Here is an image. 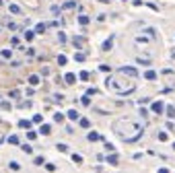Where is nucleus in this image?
I'll use <instances>...</instances> for the list:
<instances>
[{"instance_id":"f257e3e1","label":"nucleus","mask_w":175,"mask_h":173,"mask_svg":"<svg viewBox=\"0 0 175 173\" xmlns=\"http://www.w3.org/2000/svg\"><path fill=\"white\" fill-rule=\"evenodd\" d=\"M113 134H117L126 142H138L144 134V126L134 120H121V122L113 124Z\"/></svg>"},{"instance_id":"f03ea898","label":"nucleus","mask_w":175,"mask_h":173,"mask_svg":"<svg viewBox=\"0 0 175 173\" xmlns=\"http://www.w3.org/2000/svg\"><path fill=\"white\" fill-rule=\"evenodd\" d=\"M107 87L115 91V93H120V95H130V93H134L136 91V78L132 76H126V74H113L107 78Z\"/></svg>"},{"instance_id":"7ed1b4c3","label":"nucleus","mask_w":175,"mask_h":173,"mask_svg":"<svg viewBox=\"0 0 175 173\" xmlns=\"http://www.w3.org/2000/svg\"><path fill=\"white\" fill-rule=\"evenodd\" d=\"M117 72H121V74H126V76H132V78H136V76H138L136 68H132V66H121Z\"/></svg>"},{"instance_id":"20e7f679","label":"nucleus","mask_w":175,"mask_h":173,"mask_svg":"<svg viewBox=\"0 0 175 173\" xmlns=\"http://www.w3.org/2000/svg\"><path fill=\"white\" fill-rule=\"evenodd\" d=\"M165 107H167V105L163 103V101H153V103H150V109L155 111V113H163Z\"/></svg>"},{"instance_id":"39448f33","label":"nucleus","mask_w":175,"mask_h":173,"mask_svg":"<svg viewBox=\"0 0 175 173\" xmlns=\"http://www.w3.org/2000/svg\"><path fill=\"white\" fill-rule=\"evenodd\" d=\"M64 81H66V85H74L76 83V74L74 72H66L64 74Z\"/></svg>"},{"instance_id":"423d86ee","label":"nucleus","mask_w":175,"mask_h":173,"mask_svg":"<svg viewBox=\"0 0 175 173\" xmlns=\"http://www.w3.org/2000/svg\"><path fill=\"white\" fill-rule=\"evenodd\" d=\"M19 128H23V130H31V122L29 120H19Z\"/></svg>"},{"instance_id":"0eeeda50","label":"nucleus","mask_w":175,"mask_h":173,"mask_svg":"<svg viewBox=\"0 0 175 173\" xmlns=\"http://www.w3.org/2000/svg\"><path fill=\"white\" fill-rule=\"evenodd\" d=\"M144 78H146V81H155L157 72H155V70H146V72H144Z\"/></svg>"},{"instance_id":"6e6552de","label":"nucleus","mask_w":175,"mask_h":173,"mask_svg":"<svg viewBox=\"0 0 175 173\" xmlns=\"http://www.w3.org/2000/svg\"><path fill=\"white\" fill-rule=\"evenodd\" d=\"M68 120H81L78 111H76V109H70V111H68Z\"/></svg>"},{"instance_id":"1a4fd4ad","label":"nucleus","mask_w":175,"mask_h":173,"mask_svg":"<svg viewBox=\"0 0 175 173\" xmlns=\"http://www.w3.org/2000/svg\"><path fill=\"white\" fill-rule=\"evenodd\" d=\"M87 140H91V142H95V140H101V136H99V134H97V132H89Z\"/></svg>"},{"instance_id":"9d476101","label":"nucleus","mask_w":175,"mask_h":173,"mask_svg":"<svg viewBox=\"0 0 175 173\" xmlns=\"http://www.w3.org/2000/svg\"><path fill=\"white\" fill-rule=\"evenodd\" d=\"M105 159H107V163H111V165H117V155H115V152H111L109 157H105Z\"/></svg>"},{"instance_id":"9b49d317","label":"nucleus","mask_w":175,"mask_h":173,"mask_svg":"<svg viewBox=\"0 0 175 173\" xmlns=\"http://www.w3.org/2000/svg\"><path fill=\"white\" fill-rule=\"evenodd\" d=\"M39 81H41V78L37 74H31V76H29V85H33V87H35V85H39Z\"/></svg>"},{"instance_id":"f8f14e48","label":"nucleus","mask_w":175,"mask_h":173,"mask_svg":"<svg viewBox=\"0 0 175 173\" xmlns=\"http://www.w3.org/2000/svg\"><path fill=\"white\" fill-rule=\"evenodd\" d=\"M6 142H10V144H14V146H17V144L21 142V140H19V136H14V134H10V136L6 138Z\"/></svg>"},{"instance_id":"ddd939ff","label":"nucleus","mask_w":175,"mask_h":173,"mask_svg":"<svg viewBox=\"0 0 175 173\" xmlns=\"http://www.w3.org/2000/svg\"><path fill=\"white\" fill-rule=\"evenodd\" d=\"M78 78H81V81H89V78H91V72L82 70V72H78Z\"/></svg>"},{"instance_id":"4468645a","label":"nucleus","mask_w":175,"mask_h":173,"mask_svg":"<svg viewBox=\"0 0 175 173\" xmlns=\"http://www.w3.org/2000/svg\"><path fill=\"white\" fill-rule=\"evenodd\" d=\"M74 60H76V62H85L87 58H85V54H82V52H76V54H74Z\"/></svg>"},{"instance_id":"2eb2a0df","label":"nucleus","mask_w":175,"mask_h":173,"mask_svg":"<svg viewBox=\"0 0 175 173\" xmlns=\"http://www.w3.org/2000/svg\"><path fill=\"white\" fill-rule=\"evenodd\" d=\"M72 163H76V165H81V163H82V157L78 155V152H74V155H72Z\"/></svg>"},{"instance_id":"dca6fc26","label":"nucleus","mask_w":175,"mask_h":173,"mask_svg":"<svg viewBox=\"0 0 175 173\" xmlns=\"http://www.w3.org/2000/svg\"><path fill=\"white\" fill-rule=\"evenodd\" d=\"M111 48H113V39H111V37H109L107 41L103 43V49H105V52H107V49H111Z\"/></svg>"},{"instance_id":"f3484780","label":"nucleus","mask_w":175,"mask_h":173,"mask_svg":"<svg viewBox=\"0 0 175 173\" xmlns=\"http://www.w3.org/2000/svg\"><path fill=\"white\" fill-rule=\"evenodd\" d=\"M54 120L58 122V124H62V122H64V113H60V111H56V113H54Z\"/></svg>"},{"instance_id":"a211bd4d","label":"nucleus","mask_w":175,"mask_h":173,"mask_svg":"<svg viewBox=\"0 0 175 173\" xmlns=\"http://www.w3.org/2000/svg\"><path fill=\"white\" fill-rule=\"evenodd\" d=\"M136 62L142 64V66H148V64H150V60H148V58H142V56H140V58H136Z\"/></svg>"},{"instance_id":"6ab92c4d","label":"nucleus","mask_w":175,"mask_h":173,"mask_svg":"<svg viewBox=\"0 0 175 173\" xmlns=\"http://www.w3.org/2000/svg\"><path fill=\"white\" fill-rule=\"evenodd\" d=\"M165 113H167V116H169V118H171V120H173V118H175V107H171V105H169V107H167V109H165Z\"/></svg>"},{"instance_id":"aec40b11","label":"nucleus","mask_w":175,"mask_h":173,"mask_svg":"<svg viewBox=\"0 0 175 173\" xmlns=\"http://www.w3.org/2000/svg\"><path fill=\"white\" fill-rule=\"evenodd\" d=\"M8 8H10V13H13V14H21V8H19V4H10Z\"/></svg>"},{"instance_id":"412c9836","label":"nucleus","mask_w":175,"mask_h":173,"mask_svg":"<svg viewBox=\"0 0 175 173\" xmlns=\"http://www.w3.org/2000/svg\"><path fill=\"white\" fill-rule=\"evenodd\" d=\"M78 122H81V128H91V122H89L87 118H81Z\"/></svg>"},{"instance_id":"4be33fe9","label":"nucleus","mask_w":175,"mask_h":173,"mask_svg":"<svg viewBox=\"0 0 175 173\" xmlns=\"http://www.w3.org/2000/svg\"><path fill=\"white\" fill-rule=\"evenodd\" d=\"M35 37V31H25V41H31Z\"/></svg>"},{"instance_id":"5701e85b","label":"nucleus","mask_w":175,"mask_h":173,"mask_svg":"<svg viewBox=\"0 0 175 173\" xmlns=\"http://www.w3.org/2000/svg\"><path fill=\"white\" fill-rule=\"evenodd\" d=\"M66 62H68V58H66L64 54H60V56H58V64H60V66H64Z\"/></svg>"},{"instance_id":"b1692460","label":"nucleus","mask_w":175,"mask_h":173,"mask_svg":"<svg viewBox=\"0 0 175 173\" xmlns=\"http://www.w3.org/2000/svg\"><path fill=\"white\" fill-rule=\"evenodd\" d=\"M82 43H85V39H82V37H74V48H81Z\"/></svg>"},{"instance_id":"393cba45","label":"nucleus","mask_w":175,"mask_h":173,"mask_svg":"<svg viewBox=\"0 0 175 173\" xmlns=\"http://www.w3.org/2000/svg\"><path fill=\"white\" fill-rule=\"evenodd\" d=\"M74 6H76V2H72V0H70V2H64V4H62V8H66V10H68V8H74Z\"/></svg>"},{"instance_id":"a878e982","label":"nucleus","mask_w":175,"mask_h":173,"mask_svg":"<svg viewBox=\"0 0 175 173\" xmlns=\"http://www.w3.org/2000/svg\"><path fill=\"white\" fill-rule=\"evenodd\" d=\"M78 23H81V25H89V17L81 14V17H78Z\"/></svg>"},{"instance_id":"bb28decb","label":"nucleus","mask_w":175,"mask_h":173,"mask_svg":"<svg viewBox=\"0 0 175 173\" xmlns=\"http://www.w3.org/2000/svg\"><path fill=\"white\" fill-rule=\"evenodd\" d=\"M0 54H2V58H13V52L10 49H2Z\"/></svg>"},{"instance_id":"cd10ccee","label":"nucleus","mask_w":175,"mask_h":173,"mask_svg":"<svg viewBox=\"0 0 175 173\" xmlns=\"http://www.w3.org/2000/svg\"><path fill=\"white\" fill-rule=\"evenodd\" d=\"M43 31H46V25H43V23H39V25L35 27V33H43Z\"/></svg>"},{"instance_id":"c85d7f7f","label":"nucleus","mask_w":175,"mask_h":173,"mask_svg":"<svg viewBox=\"0 0 175 173\" xmlns=\"http://www.w3.org/2000/svg\"><path fill=\"white\" fill-rule=\"evenodd\" d=\"M39 132H41V134H50V132H52V128L46 124V126H41V130H39Z\"/></svg>"},{"instance_id":"c756f323","label":"nucleus","mask_w":175,"mask_h":173,"mask_svg":"<svg viewBox=\"0 0 175 173\" xmlns=\"http://www.w3.org/2000/svg\"><path fill=\"white\" fill-rule=\"evenodd\" d=\"M58 41H60V43H66V33H62V31H60V33H58Z\"/></svg>"},{"instance_id":"7c9ffc66","label":"nucleus","mask_w":175,"mask_h":173,"mask_svg":"<svg viewBox=\"0 0 175 173\" xmlns=\"http://www.w3.org/2000/svg\"><path fill=\"white\" fill-rule=\"evenodd\" d=\"M8 167H10L13 171H19V169H21V165H19V163H17V161H13V163H10V165H8Z\"/></svg>"},{"instance_id":"2f4dec72","label":"nucleus","mask_w":175,"mask_h":173,"mask_svg":"<svg viewBox=\"0 0 175 173\" xmlns=\"http://www.w3.org/2000/svg\"><path fill=\"white\" fill-rule=\"evenodd\" d=\"M0 107H2V109H10V107H13V105H10V103H8V101H2V103H0Z\"/></svg>"},{"instance_id":"473e14b6","label":"nucleus","mask_w":175,"mask_h":173,"mask_svg":"<svg viewBox=\"0 0 175 173\" xmlns=\"http://www.w3.org/2000/svg\"><path fill=\"white\" fill-rule=\"evenodd\" d=\"M81 103H82V105H91V99H89V95H85V97L81 99Z\"/></svg>"},{"instance_id":"72a5a7b5","label":"nucleus","mask_w":175,"mask_h":173,"mask_svg":"<svg viewBox=\"0 0 175 173\" xmlns=\"http://www.w3.org/2000/svg\"><path fill=\"white\" fill-rule=\"evenodd\" d=\"M159 140L165 142V140H167V132H159Z\"/></svg>"},{"instance_id":"f704fd0d","label":"nucleus","mask_w":175,"mask_h":173,"mask_svg":"<svg viewBox=\"0 0 175 173\" xmlns=\"http://www.w3.org/2000/svg\"><path fill=\"white\" fill-rule=\"evenodd\" d=\"M41 120H43V116H41V113H35V116H33V122H37V124H39Z\"/></svg>"},{"instance_id":"c9c22d12","label":"nucleus","mask_w":175,"mask_h":173,"mask_svg":"<svg viewBox=\"0 0 175 173\" xmlns=\"http://www.w3.org/2000/svg\"><path fill=\"white\" fill-rule=\"evenodd\" d=\"M35 136H37V134H35V132H31V130L27 132V138H29V140H35Z\"/></svg>"},{"instance_id":"e433bc0d","label":"nucleus","mask_w":175,"mask_h":173,"mask_svg":"<svg viewBox=\"0 0 175 173\" xmlns=\"http://www.w3.org/2000/svg\"><path fill=\"white\" fill-rule=\"evenodd\" d=\"M58 151H60V152H66L68 146H66V144H58Z\"/></svg>"},{"instance_id":"4c0bfd02","label":"nucleus","mask_w":175,"mask_h":173,"mask_svg":"<svg viewBox=\"0 0 175 173\" xmlns=\"http://www.w3.org/2000/svg\"><path fill=\"white\" fill-rule=\"evenodd\" d=\"M35 165H43V157H35Z\"/></svg>"},{"instance_id":"58836bf2","label":"nucleus","mask_w":175,"mask_h":173,"mask_svg":"<svg viewBox=\"0 0 175 173\" xmlns=\"http://www.w3.org/2000/svg\"><path fill=\"white\" fill-rule=\"evenodd\" d=\"M46 169H47V171H56V165H52V163H47V165H46Z\"/></svg>"},{"instance_id":"ea45409f","label":"nucleus","mask_w":175,"mask_h":173,"mask_svg":"<svg viewBox=\"0 0 175 173\" xmlns=\"http://www.w3.org/2000/svg\"><path fill=\"white\" fill-rule=\"evenodd\" d=\"M6 27H8V29H13V31H14V29H17V23H13V21H8V25H6Z\"/></svg>"},{"instance_id":"a19ab883","label":"nucleus","mask_w":175,"mask_h":173,"mask_svg":"<svg viewBox=\"0 0 175 173\" xmlns=\"http://www.w3.org/2000/svg\"><path fill=\"white\" fill-rule=\"evenodd\" d=\"M95 93H97V89H95V87H91V89H87V95H95Z\"/></svg>"},{"instance_id":"79ce46f5","label":"nucleus","mask_w":175,"mask_h":173,"mask_svg":"<svg viewBox=\"0 0 175 173\" xmlns=\"http://www.w3.org/2000/svg\"><path fill=\"white\" fill-rule=\"evenodd\" d=\"M8 97H13V99H17V97H19V91H13V93H8Z\"/></svg>"},{"instance_id":"37998d69","label":"nucleus","mask_w":175,"mask_h":173,"mask_svg":"<svg viewBox=\"0 0 175 173\" xmlns=\"http://www.w3.org/2000/svg\"><path fill=\"white\" fill-rule=\"evenodd\" d=\"M21 148H23V151H25V152H31V146H29V144H23V146H21Z\"/></svg>"},{"instance_id":"c03bdc74","label":"nucleus","mask_w":175,"mask_h":173,"mask_svg":"<svg viewBox=\"0 0 175 173\" xmlns=\"http://www.w3.org/2000/svg\"><path fill=\"white\" fill-rule=\"evenodd\" d=\"M99 70H101V72H109V66H105V64H103V66H99Z\"/></svg>"},{"instance_id":"a18cd8bd","label":"nucleus","mask_w":175,"mask_h":173,"mask_svg":"<svg viewBox=\"0 0 175 173\" xmlns=\"http://www.w3.org/2000/svg\"><path fill=\"white\" fill-rule=\"evenodd\" d=\"M173 148H175V144H173Z\"/></svg>"},{"instance_id":"49530a36","label":"nucleus","mask_w":175,"mask_h":173,"mask_svg":"<svg viewBox=\"0 0 175 173\" xmlns=\"http://www.w3.org/2000/svg\"><path fill=\"white\" fill-rule=\"evenodd\" d=\"M124 2H126V0H124Z\"/></svg>"}]
</instances>
